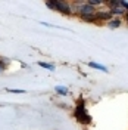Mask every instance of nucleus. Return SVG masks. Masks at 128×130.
I'll return each instance as SVG.
<instances>
[{
	"label": "nucleus",
	"instance_id": "2",
	"mask_svg": "<svg viewBox=\"0 0 128 130\" xmlns=\"http://www.w3.org/2000/svg\"><path fill=\"white\" fill-rule=\"evenodd\" d=\"M46 6L50 8L52 10H57L63 15H72V8L69 3L66 2H60V0H50V2H46Z\"/></svg>",
	"mask_w": 128,
	"mask_h": 130
},
{
	"label": "nucleus",
	"instance_id": "11",
	"mask_svg": "<svg viewBox=\"0 0 128 130\" xmlns=\"http://www.w3.org/2000/svg\"><path fill=\"white\" fill-rule=\"evenodd\" d=\"M82 21H87V22H96V16L94 15H86V16H81Z\"/></svg>",
	"mask_w": 128,
	"mask_h": 130
},
{
	"label": "nucleus",
	"instance_id": "12",
	"mask_svg": "<svg viewBox=\"0 0 128 130\" xmlns=\"http://www.w3.org/2000/svg\"><path fill=\"white\" fill-rule=\"evenodd\" d=\"M8 92L10 93H25V90H21V89H6Z\"/></svg>",
	"mask_w": 128,
	"mask_h": 130
},
{
	"label": "nucleus",
	"instance_id": "5",
	"mask_svg": "<svg viewBox=\"0 0 128 130\" xmlns=\"http://www.w3.org/2000/svg\"><path fill=\"white\" fill-rule=\"evenodd\" d=\"M109 12H111V15L122 16L127 13V9L124 8V6H113V8H109Z\"/></svg>",
	"mask_w": 128,
	"mask_h": 130
},
{
	"label": "nucleus",
	"instance_id": "14",
	"mask_svg": "<svg viewBox=\"0 0 128 130\" xmlns=\"http://www.w3.org/2000/svg\"><path fill=\"white\" fill-rule=\"evenodd\" d=\"M5 68H6V67H5V65L0 62V73H3V71H5Z\"/></svg>",
	"mask_w": 128,
	"mask_h": 130
},
{
	"label": "nucleus",
	"instance_id": "9",
	"mask_svg": "<svg viewBox=\"0 0 128 130\" xmlns=\"http://www.w3.org/2000/svg\"><path fill=\"white\" fill-rule=\"evenodd\" d=\"M55 90H56L59 95H62V96L68 95V89H66V87H63V86H56V87H55Z\"/></svg>",
	"mask_w": 128,
	"mask_h": 130
},
{
	"label": "nucleus",
	"instance_id": "8",
	"mask_svg": "<svg viewBox=\"0 0 128 130\" xmlns=\"http://www.w3.org/2000/svg\"><path fill=\"white\" fill-rule=\"evenodd\" d=\"M87 5H90L91 8L96 9V6H102V5H104V2H103V0H88Z\"/></svg>",
	"mask_w": 128,
	"mask_h": 130
},
{
	"label": "nucleus",
	"instance_id": "7",
	"mask_svg": "<svg viewBox=\"0 0 128 130\" xmlns=\"http://www.w3.org/2000/svg\"><path fill=\"white\" fill-rule=\"evenodd\" d=\"M88 67H90V68H94V70H100V71H103V73H108V68H106L104 65L97 64V62H88Z\"/></svg>",
	"mask_w": 128,
	"mask_h": 130
},
{
	"label": "nucleus",
	"instance_id": "4",
	"mask_svg": "<svg viewBox=\"0 0 128 130\" xmlns=\"http://www.w3.org/2000/svg\"><path fill=\"white\" fill-rule=\"evenodd\" d=\"M96 21H102V22H106V21H111L112 19V15L109 10H96Z\"/></svg>",
	"mask_w": 128,
	"mask_h": 130
},
{
	"label": "nucleus",
	"instance_id": "1",
	"mask_svg": "<svg viewBox=\"0 0 128 130\" xmlns=\"http://www.w3.org/2000/svg\"><path fill=\"white\" fill-rule=\"evenodd\" d=\"M74 117H75V118H77V121L81 123V124H90V123H91V117H90V114H88L87 109H86L84 101H80V102H78V105L75 106Z\"/></svg>",
	"mask_w": 128,
	"mask_h": 130
},
{
	"label": "nucleus",
	"instance_id": "13",
	"mask_svg": "<svg viewBox=\"0 0 128 130\" xmlns=\"http://www.w3.org/2000/svg\"><path fill=\"white\" fill-rule=\"evenodd\" d=\"M122 6L127 9V13H125V16H127V21H128V3H127V2H124V3H122Z\"/></svg>",
	"mask_w": 128,
	"mask_h": 130
},
{
	"label": "nucleus",
	"instance_id": "6",
	"mask_svg": "<svg viewBox=\"0 0 128 130\" xmlns=\"http://www.w3.org/2000/svg\"><path fill=\"white\" fill-rule=\"evenodd\" d=\"M121 24H122V21H121L119 18H112L111 21H108V27H109V28H112V30L119 28Z\"/></svg>",
	"mask_w": 128,
	"mask_h": 130
},
{
	"label": "nucleus",
	"instance_id": "10",
	"mask_svg": "<svg viewBox=\"0 0 128 130\" xmlns=\"http://www.w3.org/2000/svg\"><path fill=\"white\" fill-rule=\"evenodd\" d=\"M41 68H46V70H50V71H55V65L52 64H47V62H38Z\"/></svg>",
	"mask_w": 128,
	"mask_h": 130
},
{
	"label": "nucleus",
	"instance_id": "3",
	"mask_svg": "<svg viewBox=\"0 0 128 130\" xmlns=\"http://www.w3.org/2000/svg\"><path fill=\"white\" fill-rule=\"evenodd\" d=\"M74 10H75V12H78V15H80V16L94 15V13H96V9H94V8H91L90 5H87V2H86L84 5H81L80 8H75ZM74 10H72V12H74Z\"/></svg>",
	"mask_w": 128,
	"mask_h": 130
}]
</instances>
